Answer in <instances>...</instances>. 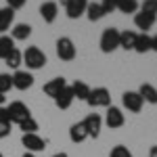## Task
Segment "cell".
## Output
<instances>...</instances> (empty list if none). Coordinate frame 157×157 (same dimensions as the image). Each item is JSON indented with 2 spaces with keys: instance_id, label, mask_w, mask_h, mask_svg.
<instances>
[{
  "instance_id": "obj_19",
  "label": "cell",
  "mask_w": 157,
  "mask_h": 157,
  "mask_svg": "<svg viewBox=\"0 0 157 157\" xmlns=\"http://www.w3.org/2000/svg\"><path fill=\"white\" fill-rule=\"evenodd\" d=\"M138 94L143 97V101L151 103V105H157V88L153 84H143L138 88Z\"/></svg>"
},
{
  "instance_id": "obj_14",
  "label": "cell",
  "mask_w": 157,
  "mask_h": 157,
  "mask_svg": "<svg viewBox=\"0 0 157 157\" xmlns=\"http://www.w3.org/2000/svg\"><path fill=\"white\" fill-rule=\"evenodd\" d=\"M65 86H67V80H65V78H52L48 84H44V94H48V97L55 98Z\"/></svg>"
},
{
  "instance_id": "obj_2",
  "label": "cell",
  "mask_w": 157,
  "mask_h": 157,
  "mask_svg": "<svg viewBox=\"0 0 157 157\" xmlns=\"http://www.w3.org/2000/svg\"><path fill=\"white\" fill-rule=\"evenodd\" d=\"M86 103L92 109L97 107H111V94H109L107 88L98 86V88H90V94L86 98Z\"/></svg>"
},
{
  "instance_id": "obj_7",
  "label": "cell",
  "mask_w": 157,
  "mask_h": 157,
  "mask_svg": "<svg viewBox=\"0 0 157 157\" xmlns=\"http://www.w3.org/2000/svg\"><path fill=\"white\" fill-rule=\"evenodd\" d=\"M6 109H9V115H11V124H13V121H15V124H19V121H23L25 117H29V115H32V113H29V109H27V105L21 103V101L11 103Z\"/></svg>"
},
{
  "instance_id": "obj_16",
  "label": "cell",
  "mask_w": 157,
  "mask_h": 157,
  "mask_svg": "<svg viewBox=\"0 0 157 157\" xmlns=\"http://www.w3.org/2000/svg\"><path fill=\"white\" fill-rule=\"evenodd\" d=\"M69 138H71V143H84L86 138H88V132H86V126L84 121H78V124H73L71 128H69Z\"/></svg>"
},
{
  "instance_id": "obj_20",
  "label": "cell",
  "mask_w": 157,
  "mask_h": 157,
  "mask_svg": "<svg viewBox=\"0 0 157 157\" xmlns=\"http://www.w3.org/2000/svg\"><path fill=\"white\" fill-rule=\"evenodd\" d=\"M13 19H15V11L13 9H0V34H4L6 29H11Z\"/></svg>"
},
{
  "instance_id": "obj_33",
  "label": "cell",
  "mask_w": 157,
  "mask_h": 157,
  "mask_svg": "<svg viewBox=\"0 0 157 157\" xmlns=\"http://www.w3.org/2000/svg\"><path fill=\"white\" fill-rule=\"evenodd\" d=\"M25 2H27V0H6L9 9H13V11H17V9H23Z\"/></svg>"
},
{
  "instance_id": "obj_35",
  "label": "cell",
  "mask_w": 157,
  "mask_h": 157,
  "mask_svg": "<svg viewBox=\"0 0 157 157\" xmlns=\"http://www.w3.org/2000/svg\"><path fill=\"white\" fill-rule=\"evenodd\" d=\"M151 50H155V52H157V36L151 38Z\"/></svg>"
},
{
  "instance_id": "obj_39",
  "label": "cell",
  "mask_w": 157,
  "mask_h": 157,
  "mask_svg": "<svg viewBox=\"0 0 157 157\" xmlns=\"http://www.w3.org/2000/svg\"><path fill=\"white\" fill-rule=\"evenodd\" d=\"M23 157H36V155H34V153H29V151H27V153H25Z\"/></svg>"
},
{
  "instance_id": "obj_27",
  "label": "cell",
  "mask_w": 157,
  "mask_h": 157,
  "mask_svg": "<svg viewBox=\"0 0 157 157\" xmlns=\"http://www.w3.org/2000/svg\"><path fill=\"white\" fill-rule=\"evenodd\" d=\"M17 126H19V130H23V134H36V130H38V121L32 115L25 117L23 121H19Z\"/></svg>"
},
{
  "instance_id": "obj_28",
  "label": "cell",
  "mask_w": 157,
  "mask_h": 157,
  "mask_svg": "<svg viewBox=\"0 0 157 157\" xmlns=\"http://www.w3.org/2000/svg\"><path fill=\"white\" fill-rule=\"evenodd\" d=\"M140 13H147V15L157 17V0H143L140 2Z\"/></svg>"
},
{
  "instance_id": "obj_23",
  "label": "cell",
  "mask_w": 157,
  "mask_h": 157,
  "mask_svg": "<svg viewBox=\"0 0 157 157\" xmlns=\"http://www.w3.org/2000/svg\"><path fill=\"white\" fill-rule=\"evenodd\" d=\"M134 50L138 55H145L151 50V36L149 34H138L136 36V44H134Z\"/></svg>"
},
{
  "instance_id": "obj_29",
  "label": "cell",
  "mask_w": 157,
  "mask_h": 157,
  "mask_svg": "<svg viewBox=\"0 0 157 157\" xmlns=\"http://www.w3.org/2000/svg\"><path fill=\"white\" fill-rule=\"evenodd\" d=\"M11 88H13V75L11 73H0V92L4 94Z\"/></svg>"
},
{
  "instance_id": "obj_1",
  "label": "cell",
  "mask_w": 157,
  "mask_h": 157,
  "mask_svg": "<svg viewBox=\"0 0 157 157\" xmlns=\"http://www.w3.org/2000/svg\"><path fill=\"white\" fill-rule=\"evenodd\" d=\"M23 63L29 67V69H42L46 65V55L38 46H27L23 52Z\"/></svg>"
},
{
  "instance_id": "obj_17",
  "label": "cell",
  "mask_w": 157,
  "mask_h": 157,
  "mask_svg": "<svg viewBox=\"0 0 157 157\" xmlns=\"http://www.w3.org/2000/svg\"><path fill=\"white\" fill-rule=\"evenodd\" d=\"M69 88H71V92H73V98H78V101H86L88 94H90V86L86 84V82H82V80H75Z\"/></svg>"
},
{
  "instance_id": "obj_31",
  "label": "cell",
  "mask_w": 157,
  "mask_h": 157,
  "mask_svg": "<svg viewBox=\"0 0 157 157\" xmlns=\"http://www.w3.org/2000/svg\"><path fill=\"white\" fill-rule=\"evenodd\" d=\"M117 4H120V0H103V2H101V6H103L105 15H107V13L117 11Z\"/></svg>"
},
{
  "instance_id": "obj_34",
  "label": "cell",
  "mask_w": 157,
  "mask_h": 157,
  "mask_svg": "<svg viewBox=\"0 0 157 157\" xmlns=\"http://www.w3.org/2000/svg\"><path fill=\"white\" fill-rule=\"evenodd\" d=\"M0 121H11V115H9L6 107H0Z\"/></svg>"
},
{
  "instance_id": "obj_11",
  "label": "cell",
  "mask_w": 157,
  "mask_h": 157,
  "mask_svg": "<svg viewBox=\"0 0 157 157\" xmlns=\"http://www.w3.org/2000/svg\"><path fill=\"white\" fill-rule=\"evenodd\" d=\"M59 15V4L52 2V0H46L40 4V17L44 19V23H52Z\"/></svg>"
},
{
  "instance_id": "obj_15",
  "label": "cell",
  "mask_w": 157,
  "mask_h": 157,
  "mask_svg": "<svg viewBox=\"0 0 157 157\" xmlns=\"http://www.w3.org/2000/svg\"><path fill=\"white\" fill-rule=\"evenodd\" d=\"M71 103H73V92H71L69 86H65L59 94L55 97V105H57L59 109H69V107H71Z\"/></svg>"
},
{
  "instance_id": "obj_25",
  "label": "cell",
  "mask_w": 157,
  "mask_h": 157,
  "mask_svg": "<svg viewBox=\"0 0 157 157\" xmlns=\"http://www.w3.org/2000/svg\"><path fill=\"white\" fill-rule=\"evenodd\" d=\"M138 0H120V4H117V11L124 13V15H132V13L138 11Z\"/></svg>"
},
{
  "instance_id": "obj_21",
  "label": "cell",
  "mask_w": 157,
  "mask_h": 157,
  "mask_svg": "<svg viewBox=\"0 0 157 157\" xmlns=\"http://www.w3.org/2000/svg\"><path fill=\"white\" fill-rule=\"evenodd\" d=\"M136 36L138 34H134V32H120V48L124 50H134V44H136Z\"/></svg>"
},
{
  "instance_id": "obj_26",
  "label": "cell",
  "mask_w": 157,
  "mask_h": 157,
  "mask_svg": "<svg viewBox=\"0 0 157 157\" xmlns=\"http://www.w3.org/2000/svg\"><path fill=\"white\" fill-rule=\"evenodd\" d=\"M4 63H6L9 67H13V69H17V67L23 63V52H21L19 48H13V50H11V55L4 59Z\"/></svg>"
},
{
  "instance_id": "obj_24",
  "label": "cell",
  "mask_w": 157,
  "mask_h": 157,
  "mask_svg": "<svg viewBox=\"0 0 157 157\" xmlns=\"http://www.w3.org/2000/svg\"><path fill=\"white\" fill-rule=\"evenodd\" d=\"M15 48V40L11 36H0V59H6Z\"/></svg>"
},
{
  "instance_id": "obj_30",
  "label": "cell",
  "mask_w": 157,
  "mask_h": 157,
  "mask_svg": "<svg viewBox=\"0 0 157 157\" xmlns=\"http://www.w3.org/2000/svg\"><path fill=\"white\" fill-rule=\"evenodd\" d=\"M109 157H132V153L128 151V147L124 145H117L111 149V153H109Z\"/></svg>"
},
{
  "instance_id": "obj_8",
  "label": "cell",
  "mask_w": 157,
  "mask_h": 157,
  "mask_svg": "<svg viewBox=\"0 0 157 157\" xmlns=\"http://www.w3.org/2000/svg\"><path fill=\"white\" fill-rule=\"evenodd\" d=\"M88 0H65V13L69 19H78L86 13Z\"/></svg>"
},
{
  "instance_id": "obj_32",
  "label": "cell",
  "mask_w": 157,
  "mask_h": 157,
  "mask_svg": "<svg viewBox=\"0 0 157 157\" xmlns=\"http://www.w3.org/2000/svg\"><path fill=\"white\" fill-rule=\"evenodd\" d=\"M11 134V121H0V138H6Z\"/></svg>"
},
{
  "instance_id": "obj_5",
  "label": "cell",
  "mask_w": 157,
  "mask_h": 157,
  "mask_svg": "<svg viewBox=\"0 0 157 157\" xmlns=\"http://www.w3.org/2000/svg\"><path fill=\"white\" fill-rule=\"evenodd\" d=\"M121 103H124V107L128 109V111H132V113H138V111L143 109V105H145L143 97H140L138 92H134V90L124 92V94H121Z\"/></svg>"
},
{
  "instance_id": "obj_38",
  "label": "cell",
  "mask_w": 157,
  "mask_h": 157,
  "mask_svg": "<svg viewBox=\"0 0 157 157\" xmlns=\"http://www.w3.org/2000/svg\"><path fill=\"white\" fill-rule=\"evenodd\" d=\"M4 101H6V97H4V94H2V92H0V105H2V103H4Z\"/></svg>"
},
{
  "instance_id": "obj_40",
  "label": "cell",
  "mask_w": 157,
  "mask_h": 157,
  "mask_svg": "<svg viewBox=\"0 0 157 157\" xmlns=\"http://www.w3.org/2000/svg\"><path fill=\"white\" fill-rule=\"evenodd\" d=\"M92 2H97V0H92Z\"/></svg>"
},
{
  "instance_id": "obj_4",
  "label": "cell",
  "mask_w": 157,
  "mask_h": 157,
  "mask_svg": "<svg viewBox=\"0 0 157 157\" xmlns=\"http://www.w3.org/2000/svg\"><path fill=\"white\" fill-rule=\"evenodd\" d=\"M57 57L61 61H73L75 59V46H73L71 38L63 36L57 40Z\"/></svg>"
},
{
  "instance_id": "obj_13",
  "label": "cell",
  "mask_w": 157,
  "mask_h": 157,
  "mask_svg": "<svg viewBox=\"0 0 157 157\" xmlns=\"http://www.w3.org/2000/svg\"><path fill=\"white\" fill-rule=\"evenodd\" d=\"M155 19L153 15H147V13H136L134 15V25L138 27V29H143V34H147L153 25H155Z\"/></svg>"
},
{
  "instance_id": "obj_36",
  "label": "cell",
  "mask_w": 157,
  "mask_h": 157,
  "mask_svg": "<svg viewBox=\"0 0 157 157\" xmlns=\"http://www.w3.org/2000/svg\"><path fill=\"white\" fill-rule=\"evenodd\" d=\"M149 157H157V145L151 147V151H149Z\"/></svg>"
},
{
  "instance_id": "obj_9",
  "label": "cell",
  "mask_w": 157,
  "mask_h": 157,
  "mask_svg": "<svg viewBox=\"0 0 157 157\" xmlns=\"http://www.w3.org/2000/svg\"><path fill=\"white\" fill-rule=\"evenodd\" d=\"M124 121H126V117H124V113H121L120 107H107V115H105V124H107L111 130H115V128H121L124 126Z\"/></svg>"
},
{
  "instance_id": "obj_41",
  "label": "cell",
  "mask_w": 157,
  "mask_h": 157,
  "mask_svg": "<svg viewBox=\"0 0 157 157\" xmlns=\"http://www.w3.org/2000/svg\"><path fill=\"white\" fill-rule=\"evenodd\" d=\"M0 157H2V155H0Z\"/></svg>"
},
{
  "instance_id": "obj_22",
  "label": "cell",
  "mask_w": 157,
  "mask_h": 157,
  "mask_svg": "<svg viewBox=\"0 0 157 157\" xmlns=\"http://www.w3.org/2000/svg\"><path fill=\"white\" fill-rule=\"evenodd\" d=\"M86 17H88L90 21L103 19V17H105V11H103V6H101V2H88V6H86Z\"/></svg>"
},
{
  "instance_id": "obj_3",
  "label": "cell",
  "mask_w": 157,
  "mask_h": 157,
  "mask_svg": "<svg viewBox=\"0 0 157 157\" xmlns=\"http://www.w3.org/2000/svg\"><path fill=\"white\" fill-rule=\"evenodd\" d=\"M120 48V29H115V27H107L105 32H103V36H101V50L109 55V52H113V50Z\"/></svg>"
},
{
  "instance_id": "obj_6",
  "label": "cell",
  "mask_w": 157,
  "mask_h": 157,
  "mask_svg": "<svg viewBox=\"0 0 157 157\" xmlns=\"http://www.w3.org/2000/svg\"><path fill=\"white\" fill-rule=\"evenodd\" d=\"M21 143L29 153H38V151H44L46 149V140L38 134H23L21 136Z\"/></svg>"
},
{
  "instance_id": "obj_18",
  "label": "cell",
  "mask_w": 157,
  "mask_h": 157,
  "mask_svg": "<svg viewBox=\"0 0 157 157\" xmlns=\"http://www.w3.org/2000/svg\"><path fill=\"white\" fill-rule=\"evenodd\" d=\"M32 36V25L29 23H17L11 29V38L13 40H27Z\"/></svg>"
},
{
  "instance_id": "obj_12",
  "label": "cell",
  "mask_w": 157,
  "mask_h": 157,
  "mask_svg": "<svg viewBox=\"0 0 157 157\" xmlns=\"http://www.w3.org/2000/svg\"><path fill=\"white\" fill-rule=\"evenodd\" d=\"M84 126H86V132L88 136H92V138H97L98 134H101V126H103V117L98 115V113H90L88 117L84 120Z\"/></svg>"
},
{
  "instance_id": "obj_10",
  "label": "cell",
  "mask_w": 157,
  "mask_h": 157,
  "mask_svg": "<svg viewBox=\"0 0 157 157\" xmlns=\"http://www.w3.org/2000/svg\"><path fill=\"white\" fill-rule=\"evenodd\" d=\"M34 86V75L29 71H15L13 75V88H17V90H27V88H32Z\"/></svg>"
},
{
  "instance_id": "obj_37",
  "label": "cell",
  "mask_w": 157,
  "mask_h": 157,
  "mask_svg": "<svg viewBox=\"0 0 157 157\" xmlns=\"http://www.w3.org/2000/svg\"><path fill=\"white\" fill-rule=\"evenodd\" d=\"M52 157H69V155H67V153H55Z\"/></svg>"
}]
</instances>
